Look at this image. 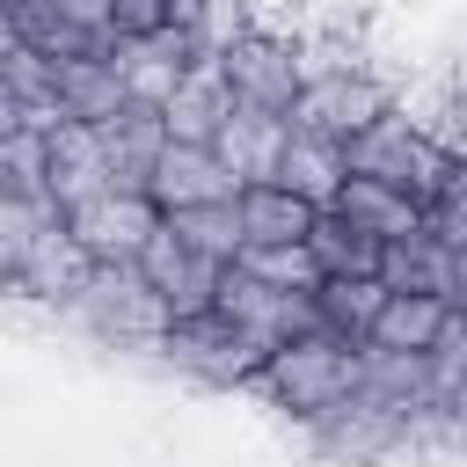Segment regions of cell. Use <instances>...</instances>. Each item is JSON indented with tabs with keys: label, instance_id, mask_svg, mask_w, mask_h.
Wrapping results in <instances>:
<instances>
[{
	"label": "cell",
	"instance_id": "6da1fadb",
	"mask_svg": "<svg viewBox=\"0 0 467 467\" xmlns=\"http://www.w3.org/2000/svg\"><path fill=\"white\" fill-rule=\"evenodd\" d=\"M350 372H358V343H343V336H328V328H306V336H292L285 350L263 358L255 387H263L277 409H292L299 423H321L328 409L350 401Z\"/></svg>",
	"mask_w": 467,
	"mask_h": 467
},
{
	"label": "cell",
	"instance_id": "7a4b0ae2",
	"mask_svg": "<svg viewBox=\"0 0 467 467\" xmlns=\"http://www.w3.org/2000/svg\"><path fill=\"white\" fill-rule=\"evenodd\" d=\"M343 161H350V175H365V182H387V190H401L409 204H431L438 197V182H445V153L401 117V109H387V117H372L350 146H343Z\"/></svg>",
	"mask_w": 467,
	"mask_h": 467
},
{
	"label": "cell",
	"instance_id": "3957f363",
	"mask_svg": "<svg viewBox=\"0 0 467 467\" xmlns=\"http://www.w3.org/2000/svg\"><path fill=\"white\" fill-rule=\"evenodd\" d=\"M66 314L80 328H95L102 343H146V350H161V336H168V306H161V292L131 263H95L88 285H80V299Z\"/></svg>",
	"mask_w": 467,
	"mask_h": 467
},
{
	"label": "cell",
	"instance_id": "277c9868",
	"mask_svg": "<svg viewBox=\"0 0 467 467\" xmlns=\"http://www.w3.org/2000/svg\"><path fill=\"white\" fill-rule=\"evenodd\" d=\"M15 44H29L44 66L66 58H109L117 29H109V0H15L7 7Z\"/></svg>",
	"mask_w": 467,
	"mask_h": 467
},
{
	"label": "cell",
	"instance_id": "5b68a950",
	"mask_svg": "<svg viewBox=\"0 0 467 467\" xmlns=\"http://www.w3.org/2000/svg\"><path fill=\"white\" fill-rule=\"evenodd\" d=\"M387 109H394V88H387L372 66H350V73H321V80H306L285 124L306 131V139L350 146V139H358L372 117H387Z\"/></svg>",
	"mask_w": 467,
	"mask_h": 467
},
{
	"label": "cell",
	"instance_id": "8992f818",
	"mask_svg": "<svg viewBox=\"0 0 467 467\" xmlns=\"http://www.w3.org/2000/svg\"><path fill=\"white\" fill-rule=\"evenodd\" d=\"M161 358H168V365H182L190 379H212V387H255V372H263V350H255V343L226 321V314L168 321Z\"/></svg>",
	"mask_w": 467,
	"mask_h": 467
},
{
	"label": "cell",
	"instance_id": "52a82bcc",
	"mask_svg": "<svg viewBox=\"0 0 467 467\" xmlns=\"http://www.w3.org/2000/svg\"><path fill=\"white\" fill-rule=\"evenodd\" d=\"M226 88H234V102L241 109H263V117H292V102H299V51H292V36H277V29H248L226 58Z\"/></svg>",
	"mask_w": 467,
	"mask_h": 467
},
{
	"label": "cell",
	"instance_id": "ba28073f",
	"mask_svg": "<svg viewBox=\"0 0 467 467\" xmlns=\"http://www.w3.org/2000/svg\"><path fill=\"white\" fill-rule=\"evenodd\" d=\"M153 226H161V212L139 190H102V197H88V204L66 212V234H73V248L88 263H139V248H146Z\"/></svg>",
	"mask_w": 467,
	"mask_h": 467
},
{
	"label": "cell",
	"instance_id": "9c48e42d",
	"mask_svg": "<svg viewBox=\"0 0 467 467\" xmlns=\"http://www.w3.org/2000/svg\"><path fill=\"white\" fill-rule=\"evenodd\" d=\"M212 314H226L263 358L270 350H285L292 336H306L314 328V299H299V292H270V285H255L248 270H226L219 277V299H212Z\"/></svg>",
	"mask_w": 467,
	"mask_h": 467
},
{
	"label": "cell",
	"instance_id": "30bf717a",
	"mask_svg": "<svg viewBox=\"0 0 467 467\" xmlns=\"http://www.w3.org/2000/svg\"><path fill=\"white\" fill-rule=\"evenodd\" d=\"M153 292H161V306H168V321H197V314H212V299H219V263H204V255H190L175 234H168V219L146 234V248H139V263H131Z\"/></svg>",
	"mask_w": 467,
	"mask_h": 467
},
{
	"label": "cell",
	"instance_id": "8fae6325",
	"mask_svg": "<svg viewBox=\"0 0 467 467\" xmlns=\"http://www.w3.org/2000/svg\"><path fill=\"white\" fill-rule=\"evenodd\" d=\"M146 197H153V212H190V204H234L241 197V182L219 168V153L212 146H161V161H153V175H146Z\"/></svg>",
	"mask_w": 467,
	"mask_h": 467
},
{
	"label": "cell",
	"instance_id": "7c38bea8",
	"mask_svg": "<svg viewBox=\"0 0 467 467\" xmlns=\"http://www.w3.org/2000/svg\"><path fill=\"white\" fill-rule=\"evenodd\" d=\"M88 131H95V146H102L109 190H139V197H146V175H153V161H161V146H168V124H161V109H146V102H124L117 117H102V124H88Z\"/></svg>",
	"mask_w": 467,
	"mask_h": 467
},
{
	"label": "cell",
	"instance_id": "4fadbf2b",
	"mask_svg": "<svg viewBox=\"0 0 467 467\" xmlns=\"http://www.w3.org/2000/svg\"><path fill=\"white\" fill-rule=\"evenodd\" d=\"M285 139H292V124L285 117H263V109H226V124L212 131V153H219V168L241 182V190H255V182H277V161H285Z\"/></svg>",
	"mask_w": 467,
	"mask_h": 467
},
{
	"label": "cell",
	"instance_id": "5bb4252c",
	"mask_svg": "<svg viewBox=\"0 0 467 467\" xmlns=\"http://www.w3.org/2000/svg\"><path fill=\"white\" fill-rule=\"evenodd\" d=\"M88 255L73 248V234H66V219L58 226H44L36 241H29V255H22V270H15V299H29V306H73L80 299V285H88Z\"/></svg>",
	"mask_w": 467,
	"mask_h": 467
},
{
	"label": "cell",
	"instance_id": "9a60e30c",
	"mask_svg": "<svg viewBox=\"0 0 467 467\" xmlns=\"http://www.w3.org/2000/svg\"><path fill=\"white\" fill-rule=\"evenodd\" d=\"M234 109V88H226V66L219 58H190V73L175 80V95L161 102V124L175 146H212V131L226 124Z\"/></svg>",
	"mask_w": 467,
	"mask_h": 467
},
{
	"label": "cell",
	"instance_id": "2e32d148",
	"mask_svg": "<svg viewBox=\"0 0 467 467\" xmlns=\"http://www.w3.org/2000/svg\"><path fill=\"white\" fill-rule=\"evenodd\" d=\"M109 58H117V80H124V102H146V109H161V102L175 95V80L190 73V44H182L175 29H153V36H131V44H117Z\"/></svg>",
	"mask_w": 467,
	"mask_h": 467
},
{
	"label": "cell",
	"instance_id": "e0dca14e",
	"mask_svg": "<svg viewBox=\"0 0 467 467\" xmlns=\"http://www.w3.org/2000/svg\"><path fill=\"white\" fill-rule=\"evenodd\" d=\"M379 285H387V292H423V299H445V306H452V248H445L431 226H416V234L387 241Z\"/></svg>",
	"mask_w": 467,
	"mask_h": 467
},
{
	"label": "cell",
	"instance_id": "ac0fdd59",
	"mask_svg": "<svg viewBox=\"0 0 467 467\" xmlns=\"http://www.w3.org/2000/svg\"><path fill=\"white\" fill-rule=\"evenodd\" d=\"M51 102L66 124H102L124 109V80H117V58H66L51 66Z\"/></svg>",
	"mask_w": 467,
	"mask_h": 467
},
{
	"label": "cell",
	"instance_id": "d6986e66",
	"mask_svg": "<svg viewBox=\"0 0 467 467\" xmlns=\"http://www.w3.org/2000/svg\"><path fill=\"white\" fill-rule=\"evenodd\" d=\"M343 182H350V161H343V146H328V139H306V131H292V139H285L277 190H292L299 204L328 212V204L343 197Z\"/></svg>",
	"mask_w": 467,
	"mask_h": 467
},
{
	"label": "cell",
	"instance_id": "ffe728a7",
	"mask_svg": "<svg viewBox=\"0 0 467 467\" xmlns=\"http://www.w3.org/2000/svg\"><path fill=\"white\" fill-rule=\"evenodd\" d=\"M168 29L190 44V58H226L255 29V0H168Z\"/></svg>",
	"mask_w": 467,
	"mask_h": 467
},
{
	"label": "cell",
	"instance_id": "44dd1931",
	"mask_svg": "<svg viewBox=\"0 0 467 467\" xmlns=\"http://www.w3.org/2000/svg\"><path fill=\"white\" fill-rule=\"evenodd\" d=\"M102 190H109V168H102L95 131H88V124H58V131H51V204L73 212V204H88V197H102Z\"/></svg>",
	"mask_w": 467,
	"mask_h": 467
},
{
	"label": "cell",
	"instance_id": "7402d4cb",
	"mask_svg": "<svg viewBox=\"0 0 467 467\" xmlns=\"http://www.w3.org/2000/svg\"><path fill=\"white\" fill-rule=\"evenodd\" d=\"M306 255H314L321 277H379L387 241H372L365 226H350L343 212H314V226H306Z\"/></svg>",
	"mask_w": 467,
	"mask_h": 467
},
{
	"label": "cell",
	"instance_id": "603a6c76",
	"mask_svg": "<svg viewBox=\"0 0 467 467\" xmlns=\"http://www.w3.org/2000/svg\"><path fill=\"white\" fill-rule=\"evenodd\" d=\"M234 212H241V241H248V248H285V241H306V226H314V204H299V197L277 190V182L241 190Z\"/></svg>",
	"mask_w": 467,
	"mask_h": 467
},
{
	"label": "cell",
	"instance_id": "cb8c5ba5",
	"mask_svg": "<svg viewBox=\"0 0 467 467\" xmlns=\"http://www.w3.org/2000/svg\"><path fill=\"white\" fill-rule=\"evenodd\" d=\"M379 306H387L379 277H321L314 285V328H328L343 343H365L372 321H379Z\"/></svg>",
	"mask_w": 467,
	"mask_h": 467
},
{
	"label": "cell",
	"instance_id": "d4e9b609",
	"mask_svg": "<svg viewBox=\"0 0 467 467\" xmlns=\"http://www.w3.org/2000/svg\"><path fill=\"white\" fill-rule=\"evenodd\" d=\"M328 212H343V219H350V226H365L372 241H401V234H416V226H423V204H409L401 190L365 182V175H350V182H343V197H336Z\"/></svg>",
	"mask_w": 467,
	"mask_h": 467
},
{
	"label": "cell",
	"instance_id": "484cf974",
	"mask_svg": "<svg viewBox=\"0 0 467 467\" xmlns=\"http://www.w3.org/2000/svg\"><path fill=\"white\" fill-rule=\"evenodd\" d=\"M445 321H452V306H445V299H423V292H387V306H379V321H372V336H365V343L423 358V350L438 343V328H445Z\"/></svg>",
	"mask_w": 467,
	"mask_h": 467
},
{
	"label": "cell",
	"instance_id": "4316f807",
	"mask_svg": "<svg viewBox=\"0 0 467 467\" xmlns=\"http://www.w3.org/2000/svg\"><path fill=\"white\" fill-rule=\"evenodd\" d=\"M0 204H51V139L0 131Z\"/></svg>",
	"mask_w": 467,
	"mask_h": 467
},
{
	"label": "cell",
	"instance_id": "83f0119b",
	"mask_svg": "<svg viewBox=\"0 0 467 467\" xmlns=\"http://www.w3.org/2000/svg\"><path fill=\"white\" fill-rule=\"evenodd\" d=\"M161 219H168V234H175L190 255H204V263H219V270H234V255L248 248L234 204H190V212H161Z\"/></svg>",
	"mask_w": 467,
	"mask_h": 467
},
{
	"label": "cell",
	"instance_id": "f1b7e54d",
	"mask_svg": "<svg viewBox=\"0 0 467 467\" xmlns=\"http://www.w3.org/2000/svg\"><path fill=\"white\" fill-rule=\"evenodd\" d=\"M452 168L467 161V88H438V95H423V102H394Z\"/></svg>",
	"mask_w": 467,
	"mask_h": 467
},
{
	"label": "cell",
	"instance_id": "f546056e",
	"mask_svg": "<svg viewBox=\"0 0 467 467\" xmlns=\"http://www.w3.org/2000/svg\"><path fill=\"white\" fill-rule=\"evenodd\" d=\"M234 270H248V277H255V285H270V292H299V299H314V285H321V270H314L306 241H285V248H241V255H234Z\"/></svg>",
	"mask_w": 467,
	"mask_h": 467
},
{
	"label": "cell",
	"instance_id": "4dcf8cb0",
	"mask_svg": "<svg viewBox=\"0 0 467 467\" xmlns=\"http://www.w3.org/2000/svg\"><path fill=\"white\" fill-rule=\"evenodd\" d=\"M58 219H66L58 204H0V292H15V270H22L29 241L44 226H58Z\"/></svg>",
	"mask_w": 467,
	"mask_h": 467
},
{
	"label": "cell",
	"instance_id": "1f68e13d",
	"mask_svg": "<svg viewBox=\"0 0 467 467\" xmlns=\"http://www.w3.org/2000/svg\"><path fill=\"white\" fill-rule=\"evenodd\" d=\"M423 226H431L445 248H467V161H460V168H445L438 197L423 204Z\"/></svg>",
	"mask_w": 467,
	"mask_h": 467
},
{
	"label": "cell",
	"instance_id": "d6a6232c",
	"mask_svg": "<svg viewBox=\"0 0 467 467\" xmlns=\"http://www.w3.org/2000/svg\"><path fill=\"white\" fill-rule=\"evenodd\" d=\"M109 29H117V44L153 36V29H168V0H109Z\"/></svg>",
	"mask_w": 467,
	"mask_h": 467
},
{
	"label": "cell",
	"instance_id": "836d02e7",
	"mask_svg": "<svg viewBox=\"0 0 467 467\" xmlns=\"http://www.w3.org/2000/svg\"><path fill=\"white\" fill-rule=\"evenodd\" d=\"M452 306H467V248H452Z\"/></svg>",
	"mask_w": 467,
	"mask_h": 467
}]
</instances>
